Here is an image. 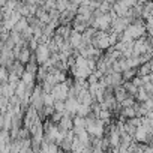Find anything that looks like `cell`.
<instances>
[{"label": "cell", "mask_w": 153, "mask_h": 153, "mask_svg": "<svg viewBox=\"0 0 153 153\" xmlns=\"http://www.w3.org/2000/svg\"><path fill=\"white\" fill-rule=\"evenodd\" d=\"M27 29H29V23H27V18H24V17H23V18L15 24V27H14V30L18 32V33H23V32L27 30Z\"/></svg>", "instance_id": "cell-5"}, {"label": "cell", "mask_w": 153, "mask_h": 153, "mask_svg": "<svg viewBox=\"0 0 153 153\" xmlns=\"http://www.w3.org/2000/svg\"><path fill=\"white\" fill-rule=\"evenodd\" d=\"M90 113H92V107H89V105H83V104L78 105V110H76V116H80V117L86 119Z\"/></svg>", "instance_id": "cell-4"}, {"label": "cell", "mask_w": 153, "mask_h": 153, "mask_svg": "<svg viewBox=\"0 0 153 153\" xmlns=\"http://www.w3.org/2000/svg\"><path fill=\"white\" fill-rule=\"evenodd\" d=\"M50 57H51V53H50L48 47H47L45 44H39V47H38L36 51H35V59H36L38 65H39V66H41V65H45Z\"/></svg>", "instance_id": "cell-1"}, {"label": "cell", "mask_w": 153, "mask_h": 153, "mask_svg": "<svg viewBox=\"0 0 153 153\" xmlns=\"http://www.w3.org/2000/svg\"><path fill=\"white\" fill-rule=\"evenodd\" d=\"M32 57H33L32 51H30L27 47H24V48L20 51V56H18V59H17V60H18L21 65H24V66H26V65L30 62V59H32Z\"/></svg>", "instance_id": "cell-2"}, {"label": "cell", "mask_w": 153, "mask_h": 153, "mask_svg": "<svg viewBox=\"0 0 153 153\" xmlns=\"http://www.w3.org/2000/svg\"><path fill=\"white\" fill-rule=\"evenodd\" d=\"M129 95L126 93V90H125V87L123 86H119V87H116L114 89V98H116V101H117V104L120 105L126 98H128Z\"/></svg>", "instance_id": "cell-3"}, {"label": "cell", "mask_w": 153, "mask_h": 153, "mask_svg": "<svg viewBox=\"0 0 153 153\" xmlns=\"http://www.w3.org/2000/svg\"><path fill=\"white\" fill-rule=\"evenodd\" d=\"M8 78H9V71L0 66V84H8Z\"/></svg>", "instance_id": "cell-6"}]
</instances>
